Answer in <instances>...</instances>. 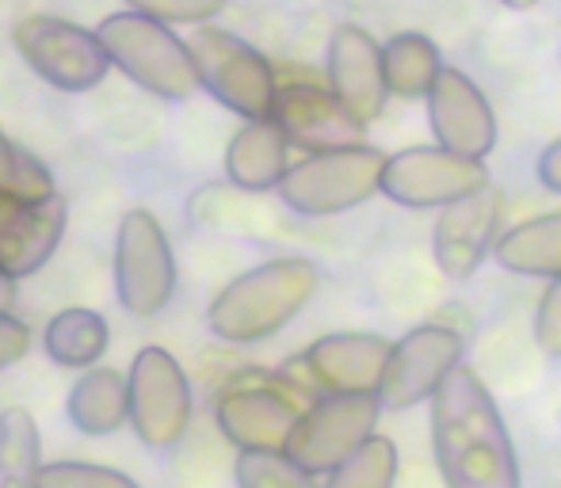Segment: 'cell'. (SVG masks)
<instances>
[{
  "label": "cell",
  "mask_w": 561,
  "mask_h": 488,
  "mask_svg": "<svg viewBox=\"0 0 561 488\" xmlns=\"http://www.w3.org/2000/svg\"><path fill=\"white\" fill-rule=\"evenodd\" d=\"M43 474V439L27 408L0 413V488H35Z\"/></svg>",
  "instance_id": "obj_24"
},
{
  "label": "cell",
  "mask_w": 561,
  "mask_h": 488,
  "mask_svg": "<svg viewBox=\"0 0 561 488\" xmlns=\"http://www.w3.org/2000/svg\"><path fill=\"white\" fill-rule=\"evenodd\" d=\"M398 446L393 439L386 435H375L370 443H363L336 474L325 477L321 488H393L398 485Z\"/></svg>",
  "instance_id": "obj_26"
},
{
  "label": "cell",
  "mask_w": 561,
  "mask_h": 488,
  "mask_svg": "<svg viewBox=\"0 0 561 488\" xmlns=\"http://www.w3.org/2000/svg\"><path fill=\"white\" fill-rule=\"evenodd\" d=\"M130 423L153 451H169L192 423V382L164 348H141L130 363Z\"/></svg>",
  "instance_id": "obj_9"
},
{
  "label": "cell",
  "mask_w": 561,
  "mask_h": 488,
  "mask_svg": "<svg viewBox=\"0 0 561 488\" xmlns=\"http://www.w3.org/2000/svg\"><path fill=\"white\" fill-rule=\"evenodd\" d=\"M462 336L447 325H416L393 344L390 367H386V382L378 390V400L390 413H405L439 393V385L462 367Z\"/></svg>",
  "instance_id": "obj_11"
},
{
  "label": "cell",
  "mask_w": 561,
  "mask_h": 488,
  "mask_svg": "<svg viewBox=\"0 0 561 488\" xmlns=\"http://www.w3.org/2000/svg\"><path fill=\"white\" fill-rule=\"evenodd\" d=\"M539 184L547 187V191L561 195V138L550 141L539 153Z\"/></svg>",
  "instance_id": "obj_32"
},
{
  "label": "cell",
  "mask_w": 561,
  "mask_h": 488,
  "mask_svg": "<svg viewBox=\"0 0 561 488\" xmlns=\"http://www.w3.org/2000/svg\"><path fill=\"white\" fill-rule=\"evenodd\" d=\"M115 294L134 317H153L176 294V256L149 210H130L115 237Z\"/></svg>",
  "instance_id": "obj_7"
},
{
  "label": "cell",
  "mask_w": 561,
  "mask_h": 488,
  "mask_svg": "<svg viewBox=\"0 0 561 488\" xmlns=\"http://www.w3.org/2000/svg\"><path fill=\"white\" fill-rule=\"evenodd\" d=\"M386 58V84H390V96L401 100H428L432 84L444 73V54L432 43L428 35H416V31H401L390 43L382 46Z\"/></svg>",
  "instance_id": "obj_22"
},
{
  "label": "cell",
  "mask_w": 561,
  "mask_h": 488,
  "mask_svg": "<svg viewBox=\"0 0 561 488\" xmlns=\"http://www.w3.org/2000/svg\"><path fill=\"white\" fill-rule=\"evenodd\" d=\"M69 420L84 435H112L130 420V382L107 367H92L69 390Z\"/></svg>",
  "instance_id": "obj_21"
},
{
  "label": "cell",
  "mask_w": 561,
  "mask_h": 488,
  "mask_svg": "<svg viewBox=\"0 0 561 488\" xmlns=\"http://www.w3.org/2000/svg\"><path fill=\"white\" fill-rule=\"evenodd\" d=\"M35 488H138V481L92 462H50L43 466Z\"/></svg>",
  "instance_id": "obj_28"
},
{
  "label": "cell",
  "mask_w": 561,
  "mask_h": 488,
  "mask_svg": "<svg viewBox=\"0 0 561 488\" xmlns=\"http://www.w3.org/2000/svg\"><path fill=\"white\" fill-rule=\"evenodd\" d=\"M287 133L275 119H252L233 133L226 149V176L241 191H279L283 176L290 172L287 164Z\"/></svg>",
  "instance_id": "obj_19"
},
{
  "label": "cell",
  "mask_w": 561,
  "mask_h": 488,
  "mask_svg": "<svg viewBox=\"0 0 561 488\" xmlns=\"http://www.w3.org/2000/svg\"><path fill=\"white\" fill-rule=\"evenodd\" d=\"M130 12H141L157 23H203L215 20L226 8V0H126Z\"/></svg>",
  "instance_id": "obj_29"
},
{
  "label": "cell",
  "mask_w": 561,
  "mask_h": 488,
  "mask_svg": "<svg viewBox=\"0 0 561 488\" xmlns=\"http://www.w3.org/2000/svg\"><path fill=\"white\" fill-rule=\"evenodd\" d=\"M493 256L508 275L547 279V282L561 279V210L512 225L493 244Z\"/></svg>",
  "instance_id": "obj_20"
},
{
  "label": "cell",
  "mask_w": 561,
  "mask_h": 488,
  "mask_svg": "<svg viewBox=\"0 0 561 488\" xmlns=\"http://www.w3.org/2000/svg\"><path fill=\"white\" fill-rule=\"evenodd\" d=\"M66 222H69V207L61 195L38 202V207H20L15 222L0 233V267L12 279L35 275L58 252Z\"/></svg>",
  "instance_id": "obj_18"
},
{
  "label": "cell",
  "mask_w": 561,
  "mask_h": 488,
  "mask_svg": "<svg viewBox=\"0 0 561 488\" xmlns=\"http://www.w3.org/2000/svg\"><path fill=\"white\" fill-rule=\"evenodd\" d=\"M535 344L547 356L561 359V279L550 282L539 302V313H535Z\"/></svg>",
  "instance_id": "obj_30"
},
{
  "label": "cell",
  "mask_w": 561,
  "mask_h": 488,
  "mask_svg": "<svg viewBox=\"0 0 561 488\" xmlns=\"http://www.w3.org/2000/svg\"><path fill=\"white\" fill-rule=\"evenodd\" d=\"M107 321L96 310H61L58 317H50L43 336L46 356L66 370H92L100 363V356L107 351Z\"/></svg>",
  "instance_id": "obj_23"
},
{
  "label": "cell",
  "mask_w": 561,
  "mask_h": 488,
  "mask_svg": "<svg viewBox=\"0 0 561 488\" xmlns=\"http://www.w3.org/2000/svg\"><path fill=\"white\" fill-rule=\"evenodd\" d=\"M432 454L447 488H524L508 423L466 363L432 397Z\"/></svg>",
  "instance_id": "obj_1"
},
{
  "label": "cell",
  "mask_w": 561,
  "mask_h": 488,
  "mask_svg": "<svg viewBox=\"0 0 561 488\" xmlns=\"http://www.w3.org/2000/svg\"><path fill=\"white\" fill-rule=\"evenodd\" d=\"M382 172L386 153H378L375 146L310 153L306 161L290 164L279 184V199L302 218H333L382 191Z\"/></svg>",
  "instance_id": "obj_4"
},
{
  "label": "cell",
  "mask_w": 561,
  "mask_h": 488,
  "mask_svg": "<svg viewBox=\"0 0 561 488\" xmlns=\"http://www.w3.org/2000/svg\"><path fill=\"white\" fill-rule=\"evenodd\" d=\"M329 84H333L336 100L355 115L359 123H375L390 96L386 84V58L375 35L355 23L333 31L329 43Z\"/></svg>",
  "instance_id": "obj_17"
},
{
  "label": "cell",
  "mask_w": 561,
  "mask_h": 488,
  "mask_svg": "<svg viewBox=\"0 0 561 488\" xmlns=\"http://www.w3.org/2000/svg\"><path fill=\"white\" fill-rule=\"evenodd\" d=\"M15 214H20V207H15V202H8V199H0V233L15 222Z\"/></svg>",
  "instance_id": "obj_34"
},
{
  "label": "cell",
  "mask_w": 561,
  "mask_h": 488,
  "mask_svg": "<svg viewBox=\"0 0 561 488\" xmlns=\"http://www.w3.org/2000/svg\"><path fill=\"white\" fill-rule=\"evenodd\" d=\"M378 416H382L378 393H329V397H318L298 420L295 435L287 443V458L310 477L336 474L363 443L378 435Z\"/></svg>",
  "instance_id": "obj_6"
},
{
  "label": "cell",
  "mask_w": 561,
  "mask_h": 488,
  "mask_svg": "<svg viewBox=\"0 0 561 488\" xmlns=\"http://www.w3.org/2000/svg\"><path fill=\"white\" fill-rule=\"evenodd\" d=\"M31 351V333L23 321L8 317V313H0V370L20 363L23 356Z\"/></svg>",
  "instance_id": "obj_31"
},
{
  "label": "cell",
  "mask_w": 561,
  "mask_h": 488,
  "mask_svg": "<svg viewBox=\"0 0 561 488\" xmlns=\"http://www.w3.org/2000/svg\"><path fill=\"white\" fill-rule=\"evenodd\" d=\"M428 119L439 149L466 161H485L496 146V119L485 92L462 69L447 66L428 92Z\"/></svg>",
  "instance_id": "obj_15"
},
{
  "label": "cell",
  "mask_w": 561,
  "mask_h": 488,
  "mask_svg": "<svg viewBox=\"0 0 561 488\" xmlns=\"http://www.w3.org/2000/svg\"><path fill=\"white\" fill-rule=\"evenodd\" d=\"M501 214H504V195L489 184L481 191L466 195V199L450 202L444 214L436 218L432 256H436V267L447 279L462 282L478 271L481 259L501 241Z\"/></svg>",
  "instance_id": "obj_14"
},
{
  "label": "cell",
  "mask_w": 561,
  "mask_h": 488,
  "mask_svg": "<svg viewBox=\"0 0 561 488\" xmlns=\"http://www.w3.org/2000/svg\"><path fill=\"white\" fill-rule=\"evenodd\" d=\"M237 488H321L283 451H241L233 466Z\"/></svg>",
  "instance_id": "obj_27"
},
{
  "label": "cell",
  "mask_w": 561,
  "mask_h": 488,
  "mask_svg": "<svg viewBox=\"0 0 561 488\" xmlns=\"http://www.w3.org/2000/svg\"><path fill=\"white\" fill-rule=\"evenodd\" d=\"M187 50L195 58L199 84L218 104L229 107L233 115H244L249 123L272 119L279 84H275V69L267 66V58L256 46L229 35V31L199 27L187 38Z\"/></svg>",
  "instance_id": "obj_5"
},
{
  "label": "cell",
  "mask_w": 561,
  "mask_h": 488,
  "mask_svg": "<svg viewBox=\"0 0 561 488\" xmlns=\"http://www.w3.org/2000/svg\"><path fill=\"white\" fill-rule=\"evenodd\" d=\"M393 344L378 333H329L313 340L290 370L302 374L306 390L329 393H378L386 382Z\"/></svg>",
  "instance_id": "obj_12"
},
{
  "label": "cell",
  "mask_w": 561,
  "mask_h": 488,
  "mask_svg": "<svg viewBox=\"0 0 561 488\" xmlns=\"http://www.w3.org/2000/svg\"><path fill=\"white\" fill-rule=\"evenodd\" d=\"M318 279V264L306 256H283L249 267L210 302L207 328L226 344L272 340L306 310Z\"/></svg>",
  "instance_id": "obj_2"
},
{
  "label": "cell",
  "mask_w": 561,
  "mask_h": 488,
  "mask_svg": "<svg viewBox=\"0 0 561 488\" xmlns=\"http://www.w3.org/2000/svg\"><path fill=\"white\" fill-rule=\"evenodd\" d=\"M0 199L15 202V207H38V202L54 199V176L35 153L15 146L4 130H0Z\"/></svg>",
  "instance_id": "obj_25"
},
{
  "label": "cell",
  "mask_w": 561,
  "mask_h": 488,
  "mask_svg": "<svg viewBox=\"0 0 561 488\" xmlns=\"http://www.w3.org/2000/svg\"><path fill=\"white\" fill-rule=\"evenodd\" d=\"M272 119L287 133L290 146H302L310 153H329V149H352L367 146V123H359L344 104L336 100L333 89L321 84H283L275 96Z\"/></svg>",
  "instance_id": "obj_16"
},
{
  "label": "cell",
  "mask_w": 561,
  "mask_h": 488,
  "mask_svg": "<svg viewBox=\"0 0 561 488\" xmlns=\"http://www.w3.org/2000/svg\"><path fill=\"white\" fill-rule=\"evenodd\" d=\"M501 4L516 8V12H524V8H535V4H539V0H501Z\"/></svg>",
  "instance_id": "obj_35"
},
{
  "label": "cell",
  "mask_w": 561,
  "mask_h": 488,
  "mask_svg": "<svg viewBox=\"0 0 561 488\" xmlns=\"http://www.w3.org/2000/svg\"><path fill=\"white\" fill-rule=\"evenodd\" d=\"M96 35L112 66L153 96L187 100L199 89L192 50L184 38H176V31H169V23H157L141 12H115L100 23Z\"/></svg>",
  "instance_id": "obj_3"
},
{
  "label": "cell",
  "mask_w": 561,
  "mask_h": 488,
  "mask_svg": "<svg viewBox=\"0 0 561 488\" xmlns=\"http://www.w3.org/2000/svg\"><path fill=\"white\" fill-rule=\"evenodd\" d=\"M306 408H298L295 390L279 385H233L218 397V431L237 451H283L295 435Z\"/></svg>",
  "instance_id": "obj_13"
},
{
  "label": "cell",
  "mask_w": 561,
  "mask_h": 488,
  "mask_svg": "<svg viewBox=\"0 0 561 488\" xmlns=\"http://www.w3.org/2000/svg\"><path fill=\"white\" fill-rule=\"evenodd\" d=\"M489 187L485 161H466L439 146H416L386 156L382 195L409 210H447L450 202Z\"/></svg>",
  "instance_id": "obj_10"
},
{
  "label": "cell",
  "mask_w": 561,
  "mask_h": 488,
  "mask_svg": "<svg viewBox=\"0 0 561 488\" xmlns=\"http://www.w3.org/2000/svg\"><path fill=\"white\" fill-rule=\"evenodd\" d=\"M15 282L20 279H12V275L0 267V313H8L15 305Z\"/></svg>",
  "instance_id": "obj_33"
},
{
  "label": "cell",
  "mask_w": 561,
  "mask_h": 488,
  "mask_svg": "<svg viewBox=\"0 0 561 488\" xmlns=\"http://www.w3.org/2000/svg\"><path fill=\"white\" fill-rule=\"evenodd\" d=\"M15 50L46 84L61 92H89L112 69L104 43L92 31L77 27L58 15H27L12 31Z\"/></svg>",
  "instance_id": "obj_8"
}]
</instances>
